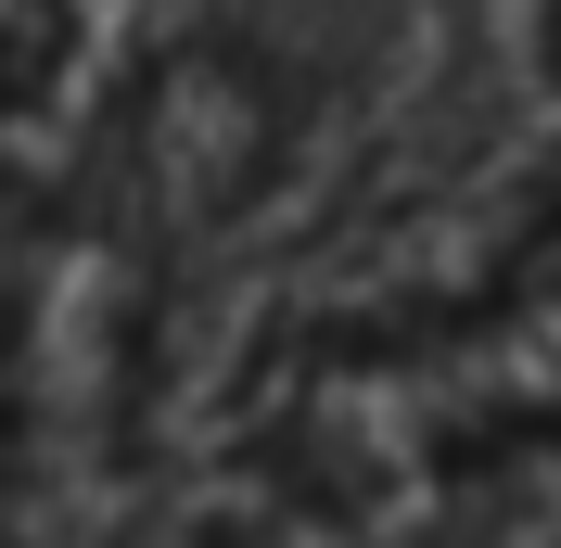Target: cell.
<instances>
[{
	"label": "cell",
	"mask_w": 561,
	"mask_h": 548,
	"mask_svg": "<svg viewBox=\"0 0 561 548\" xmlns=\"http://www.w3.org/2000/svg\"><path fill=\"white\" fill-rule=\"evenodd\" d=\"M77 13L90 0H0V128L51 90V65H65V38H77Z\"/></svg>",
	"instance_id": "obj_1"
}]
</instances>
